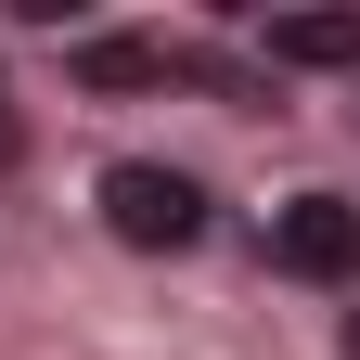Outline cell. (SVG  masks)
<instances>
[{
  "label": "cell",
  "instance_id": "1",
  "mask_svg": "<svg viewBox=\"0 0 360 360\" xmlns=\"http://www.w3.org/2000/svg\"><path fill=\"white\" fill-rule=\"evenodd\" d=\"M103 232H116L129 257H180V245H206V180L167 167V155H116V167H103Z\"/></svg>",
  "mask_w": 360,
  "mask_h": 360
},
{
  "label": "cell",
  "instance_id": "2",
  "mask_svg": "<svg viewBox=\"0 0 360 360\" xmlns=\"http://www.w3.org/2000/svg\"><path fill=\"white\" fill-rule=\"evenodd\" d=\"M270 270H296V283H360V206L347 193H296L270 219Z\"/></svg>",
  "mask_w": 360,
  "mask_h": 360
},
{
  "label": "cell",
  "instance_id": "3",
  "mask_svg": "<svg viewBox=\"0 0 360 360\" xmlns=\"http://www.w3.org/2000/svg\"><path fill=\"white\" fill-rule=\"evenodd\" d=\"M257 52H270V65H322V77H347V65H360V13H270Z\"/></svg>",
  "mask_w": 360,
  "mask_h": 360
},
{
  "label": "cell",
  "instance_id": "4",
  "mask_svg": "<svg viewBox=\"0 0 360 360\" xmlns=\"http://www.w3.org/2000/svg\"><path fill=\"white\" fill-rule=\"evenodd\" d=\"M0 167H26V116H13V90H0Z\"/></svg>",
  "mask_w": 360,
  "mask_h": 360
},
{
  "label": "cell",
  "instance_id": "5",
  "mask_svg": "<svg viewBox=\"0 0 360 360\" xmlns=\"http://www.w3.org/2000/svg\"><path fill=\"white\" fill-rule=\"evenodd\" d=\"M347 360H360V309H347Z\"/></svg>",
  "mask_w": 360,
  "mask_h": 360
}]
</instances>
